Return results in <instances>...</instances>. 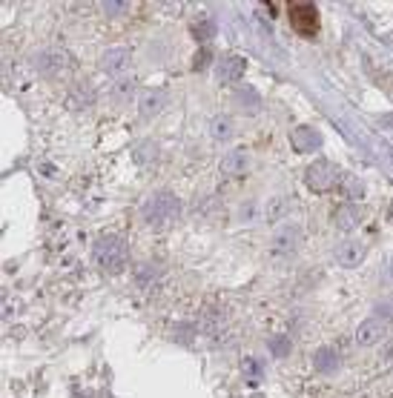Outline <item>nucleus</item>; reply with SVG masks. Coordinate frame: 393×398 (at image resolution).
<instances>
[{"label": "nucleus", "instance_id": "obj_1", "mask_svg": "<svg viewBox=\"0 0 393 398\" xmlns=\"http://www.w3.org/2000/svg\"><path fill=\"white\" fill-rule=\"evenodd\" d=\"M179 212H181L179 195H172V192H167V189L152 192V195L141 204V215H144L147 224H152V227H167L169 220L179 218Z\"/></svg>", "mask_w": 393, "mask_h": 398}, {"label": "nucleus", "instance_id": "obj_2", "mask_svg": "<svg viewBox=\"0 0 393 398\" xmlns=\"http://www.w3.org/2000/svg\"><path fill=\"white\" fill-rule=\"evenodd\" d=\"M92 258L104 273H121L126 263V244L118 235H104L92 247Z\"/></svg>", "mask_w": 393, "mask_h": 398}, {"label": "nucleus", "instance_id": "obj_3", "mask_svg": "<svg viewBox=\"0 0 393 398\" xmlns=\"http://www.w3.org/2000/svg\"><path fill=\"white\" fill-rule=\"evenodd\" d=\"M287 18H290V26L301 37H316L319 35V9L313 4H290Z\"/></svg>", "mask_w": 393, "mask_h": 398}, {"label": "nucleus", "instance_id": "obj_4", "mask_svg": "<svg viewBox=\"0 0 393 398\" xmlns=\"http://www.w3.org/2000/svg\"><path fill=\"white\" fill-rule=\"evenodd\" d=\"M298 247H301V227H298V224H284V227H279V230L273 232V238H270V255H273L276 261L293 258V255L298 252Z\"/></svg>", "mask_w": 393, "mask_h": 398}, {"label": "nucleus", "instance_id": "obj_5", "mask_svg": "<svg viewBox=\"0 0 393 398\" xmlns=\"http://www.w3.org/2000/svg\"><path fill=\"white\" fill-rule=\"evenodd\" d=\"M336 181H339V169L330 161H313L308 172H304V184L313 192H327L336 187Z\"/></svg>", "mask_w": 393, "mask_h": 398}, {"label": "nucleus", "instance_id": "obj_6", "mask_svg": "<svg viewBox=\"0 0 393 398\" xmlns=\"http://www.w3.org/2000/svg\"><path fill=\"white\" fill-rule=\"evenodd\" d=\"M290 147L298 152V155H310L322 147V132L316 126H308L301 123L296 129H290Z\"/></svg>", "mask_w": 393, "mask_h": 398}, {"label": "nucleus", "instance_id": "obj_7", "mask_svg": "<svg viewBox=\"0 0 393 398\" xmlns=\"http://www.w3.org/2000/svg\"><path fill=\"white\" fill-rule=\"evenodd\" d=\"M333 258H336V263H341V267H359V263L365 261V244H359V241H341L333 249Z\"/></svg>", "mask_w": 393, "mask_h": 398}, {"label": "nucleus", "instance_id": "obj_8", "mask_svg": "<svg viewBox=\"0 0 393 398\" xmlns=\"http://www.w3.org/2000/svg\"><path fill=\"white\" fill-rule=\"evenodd\" d=\"M129 63H133V55H129V49H123V46H112L101 58V69L107 75H121V72L129 69Z\"/></svg>", "mask_w": 393, "mask_h": 398}, {"label": "nucleus", "instance_id": "obj_9", "mask_svg": "<svg viewBox=\"0 0 393 398\" xmlns=\"http://www.w3.org/2000/svg\"><path fill=\"white\" fill-rule=\"evenodd\" d=\"M244 69H247V61L241 55H224L215 66V75H218L222 83H233V80H238L244 75Z\"/></svg>", "mask_w": 393, "mask_h": 398}, {"label": "nucleus", "instance_id": "obj_10", "mask_svg": "<svg viewBox=\"0 0 393 398\" xmlns=\"http://www.w3.org/2000/svg\"><path fill=\"white\" fill-rule=\"evenodd\" d=\"M385 324L379 321V318H365L362 324H359V330H356V344L359 347H376L382 338H385Z\"/></svg>", "mask_w": 393, "mask_h": 398}, {"label": "nucleus", "instance_id": "obj_11", "mask_svg": "<svg viewBox=\"0 0 393 398\" xmlns=\"http://www.w3.org/2000/svg\"><path fill=\"white\" fill-rule=\"evenodd\" d=\"M164 104H167V92L164 89H147V92H141L138 109H141L144 118H152V115H158L164 109Z\"/></svg>", "mask_w": 393, "mask_h": 398}, {"label": "nucleus", "instance_id": "obj_12", "mask_svg": "<svg viewBox=\"0 0 393 398\" xmlns=\"http://www.w3.org/2000/svg\"><path fill=\"white\" fill-rule=\"evenodd\" d=\"M333 220H336V227L344 230V232H351L359 227V220H362V209L359 206H339L333 212Z\"/></svg>", "mask_w": 393, "mask_h": 398}, {"label": "nucleus", "instance_id": "obj_13", "mask_svg": "<svg viewBox=\"0 0 393 398\" xmlns=\"http://www.w3.org/2000/svg\"><path fill=\"white\" fill-rule=\"evenodd\" d=\"M313 367L319 373H333L339 367V356H336V349L333 347H319L313 352Z\"/></svg>", "mask_w": 393, "mask_h": 398}, {"label": "nucleus", "instance_id": "obj_14", "mask_svg": "<svg viewBox=\"0 0 393 398\" xmlns=\"http://www.w3.org/2000/svg\"><path fill=\"white\" fill-rule=\"evenodd\" d=\"M247 169V155H244V149H233V152H227L224 158H222V172L224 175H241Z\"/></svg>", "mask_w": 393, "mask_h": 398}, {"label": "nucleus", "instance_id": "obj_15", "mask_svg": "<svg viewBox=\"0 0 393 398\" xmlns=\"http://www.w3.org/2000/svg\"><path fill=\"white\" fill-rule=\"evenodd\" d=\"M210 135H212V141H230V138H233V120H230L227 115L212 118V123H210Z\"/></svg>", "mask_w": 393, "mask_h": 398}, {"label": "nucleus", "instance_id": "obj_16", "mask_svg": "<svg viewBox=\"0 0 393 398\" xmlns=\"http://www.w3.org/2000/svg\"><path fill=\"white\" fill-rule=\"evenodd\" d=\"M40 63L47 72H64V63H69V55L66 52H47L40 58Z\"/></svg>", "mask_w": 393, "mask_h": 398}, {"label": "nucleus", "instance_id": "obj_17", "mask_svg": "<svg viewBox=\"0 0 393 398\" xmlns=\"http://www.w3.org/2000/svg\"><path fill=\"white\" fill-rule=\"evenodd\" d=\"M373 83L379 86V89L393 101V72H387V69H373Z\"/></svg>", "mask_w": 393, "mask_h": 398}, {"label": "nucleus", "instance_id": "obj_18", "mask_svg": "<svg viewBox=\"0 0 393 398\" xmlns=\"http://www.w3.org/2000/svg\"><path fill=\"white\" fill-rule=\"evenodd\" d=\"M344 195L347 198H353V201H359V198H365V184L359 181V178H353V175H344Z\"/></svg>", "mask_w": 393, "mask_h": 398}, {"label": "nucleus", "instance_id": "obj_19", "mask_svg": "<svg viewBox=\"0 0 393 398\" xmlns=\"http://www.w3.org/2000/svg\"><path fill=\"white\" fill-rule=\"evenodd\" d=\"M190 32H193V37H198V40H210V37H215L218 26H215L212 20H195Z\"/></svg>", "mask_w": 393, "mask_h": 398}, {"label": "nucleus", "instance_id": "obj_20", "mask_svg": "<svg viewBox=\"0 0 393 398\" xmlns=\"http://www.w3.org/2000/svg\"><path fill=\"white\" fill-rule=\"evenodd\" d=\"M287 212V201L284 198H273L270 204H267V209H265V218L267 220H276V218H282Z\"/></svg>", "mask_w": 393, "mask_h": 398}, {"label": "nucleus", "instance_id": "obj_21", "mask_svg": "<svg viewBox=\"0 0 393 398\" xmlns=\"http://www.w3.org/2000/svg\"><path fill=\"white\" fill-rule=\"evenodd\" d=\"M236 104L238 106H258V92L250 89V86H244V89L236 92Z\"/></svg>", "mask_w": 393, "mask_h": 398}, {"label": "nucleus", "instance_id": "obj_22", "mask_svg": "<svg viewBox=\"0 0 393 398\" xmlns=\"http://www.w3.org/2000/svg\"><path fill=\"white\" fill-rule=\"evenodd\" d=\"M155 155H158V149H155L152 141H147V144H141V147L135 149V161H138V163H150Z\"/></svg>", "mask_w": 393, "mask_h": 398}, {"label": "nucleus", "instance_id": "obj_23", "mask_svg": "<svg viewBox=\"0 0 393 398\" xmlns=\"http://www.w3.org/2000/svg\"><path fill=\"white\" fill-rule=\"evenodd\" d=\"M210 58H212V52H210V46H201V52L193 58V66H195V72L198 69H207V63H210Z\"/></svg>", "mask_w": 393, "mask_h": 398}, {"label": "nucleus", "instance_id": "obj_24", "mask_svg": "<svg viewBox=\"0 0 393 398\" xmlns=\"http://www.w3.org/2000/svg\"><path fill=\"white\" fill-rule=\"evenodd\" d=\"M270 349H273V356H287V349H290V344H287V338H276Z\"/></svg>", "mask_w": 393, "mask_h": 398}, {"label": "nucleus", "instance_id": "obj_25", "mask_svg": "<svg viewBox=\"0 0 393 398\" xmlns=\"http://www.w3.org/2000/svg\"><path fill=\"white\" fill-rule=\"evenodd\" d=\"M379 316H382V321L385 318H393V304H382L379 306Z\"/></svg>", "mask_w": 393, "mask_h": 398}, {"label": "nucleus", "instance_id": "obj_26", "mask_svg": "<svg viewBox=\"0 0 393 398\" xmlns=\"http://www.w3.org/2000/svg\"><path fill=\"white\" fill-rule=\"evenodd\" d=\"M104 9H107V12H109V15H115V12H121V9H123V6H121V4H107V6H104Z\"/></svg>", "mask_w": 393, "mask_h": 398}, {"label": "nucleus", "instance_id": "obj_27", "mask_svg": "<svg viewBox=\"0 0 393 398\" xmlns=\"http://www.w3.org/2000/svg\"><path fill=\"white\" fill-rule=\"evenodd\" d=\"M387 218H390V224H393V201H390V206H387Z\"/></svg>", "mask_w": 393, "mask_h": 398}, {"label": "nucleus", "instance_id": "obj_28", "mask_svg": "<svg viewBox=\"0 0 393 398\" xmlns=\"http://www.w3.org/2000/svg\"><path fill=\"white\" fill-rule=\"evenodd\" d=\"M385 152H387V155L393 158V147H387V144H385Z\"/></svg>", "mask_w": 393, "mask_h": 398}]
</instances>
